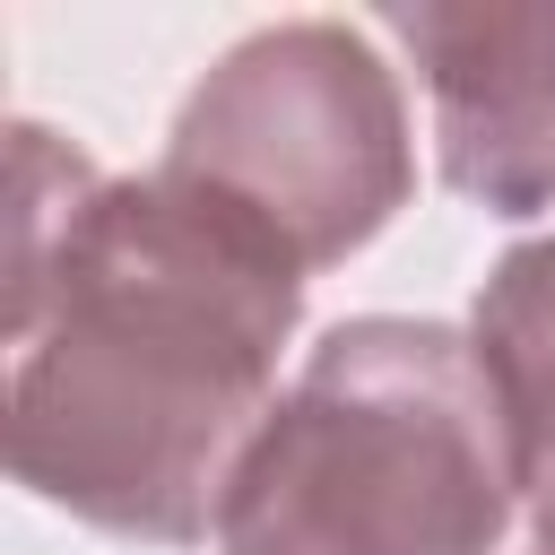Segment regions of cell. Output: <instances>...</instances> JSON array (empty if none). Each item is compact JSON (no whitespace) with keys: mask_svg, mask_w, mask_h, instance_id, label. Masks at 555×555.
<instances>
[{"mask_svg":"<svg viewBox=\"0 0 555 555\" xmlns=\"http://www.w3.org/2000/svg\"><path fill=\"white\" fill-rule=\"evenodd\" d=\"M304 269L182 173L104 182L61 156V199L17 165L9 460L35 494L130 529L208 538L278 408Z\"/></svg>","mask_w":555,"mask_h":555,"instance_id":"cell-1","label":"cell"},{"mask_svg":"<svg viewBox=\"0 0 555 555\" xmlns=\"http://www.w3.org/2000/svg\"><path fill=\"white\" fill-rule=\"evenodd\" d=\"M399 35L434 87L442 182L503 217L555 208V9H416Z\"/></svg>","mask_w":555,"mask_h":555,"instance_id":"cell-4","label":"cell"},{"mask_svg":"<svg viewBox=\"0 0 555 555\" xmlns=\"http://www.w3.org/2000/svg\"><path fill=\"white\" fill-rule=\"evenodd\" d=\"M520 468L468 338L347 321L251 434L217 555H494Z\"/></svg>","mask_w":555,"mask_h":555,"instance_id":"cell-2","label":"cell"},{"mask_svg":"<svg viewBox=\"0 0 555 555\" xmlns=\"http://www.w3.org/2000/svg\"><path fill=\"white\" fill-rule=\"evenodd\" d=\"M165 173L251 217L295 269L356 251L408 191L399 87L347 26H278L182 104Z\"/></svg>","mask_w":555,"mask_h":555,"instance_id":"cell-3","label":"cell"},{"mask_svg":"<svg viewBox=\"0 0 555 555\" xmlns=\"http://www.w3.org/2000/svg\"><path fill=\"white\" fill-rule=\"evenodd\" d=\"M477 364L512 425V468L538 512V546H555V234L512 251L477 295Z\"/></svg>","mask_w":555,"mask_h":555,"instance_id":"cell-5","label":"cell"}]
</instances>
